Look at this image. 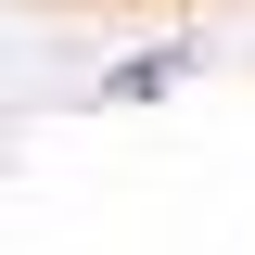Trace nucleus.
<instances>
[{"label": "nucleus", "mask_w": 255, "mask_h": 255, "mask_svg": "<svg viewBox=\"0 0 255 255\" xmlns=\"http://www.w3.org/2000/svg\"><path fill=\"white\" fill-rule=\"evenodd\" d=\"M191 64H204V38H153L140 64H115V77H102V102H166Z\"/></svg>", "instance_id": "1"}]
</instances>
